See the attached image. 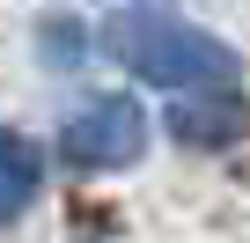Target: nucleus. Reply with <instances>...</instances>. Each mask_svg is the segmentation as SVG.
<instances>
[{"label": "nucleus", "instance_id": "obj_1", "mask_svg": "<svg viewBox=\"0 0 250 243\" xmlns=\"http://www.w3.org/2000/svg\"><path fill=\"white\" fill-rule=\"evenodd\" d=\"M103 52L118 66H133L140 81H155V88H228L235 81V52L213 30H199L184 15H155V8L110 15L103 22Z\"/></svg>", "mask_w": 250, "mask_h": 243}, {"label": "nucleus", "instance_id": "obj_2", "mask_svg": "<svg viewBox=\"0 0 250 243\" xmlns=\"http://www.w3.org/2000/svg\"><path fill=\"white\" fill-rule=\"evenodd\" d=\"M59 155L74 170H133L147 155V110H140V96H88L81 110H66Z\"/></svg>", "mask_w": 250, "mask_h": 243}, {"label": "nucleus", "instance_id": "obj_3", "mask_svg": "<svg viewBox=\"0 0 250 243\" xmlns=\"http://www.w3.org/2000/svg\"><path fill=\"white\" fill-rule=\"evenodd\" d=\"M162 126L184 140V148H235L243 133H250V103L228 88H213V96H199V103H169V118H162Z\"/></svg>", "mask_w": 250, "mask_h": 243}, {"label": "nucleus", "instance_id": "obj_4", "mask_svg": "<svg viewBox=\"0 0 250 243\" xmlns=\"http://www.w3.org/2000/svg\"><path fill=\"white\" fill-rule=\"evenodd\" d=\"M37 184H44V155H37V140L15 133V126H0V221H15V214L37 199Z\"/></svg>", "mask_w": 250, "mask_h": 243}, {"label": "nucleus", "instance_id": "obj_5", "mask_svg": "<svg viewBox=\"0 0 250 243\" xmlns=\"http://www.w3.org/2000/svg\"><path fill=\"white\" fill-rule=\"evenodd\" d=\"M37 59L59 66V74L81 66V59H88V30H81L74 15H44V22H37Z\"/></svg>", "mask_w": 250, "mask_h": 243}]
</instances>
